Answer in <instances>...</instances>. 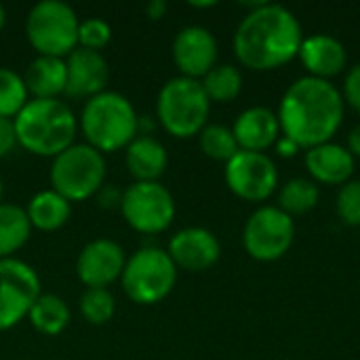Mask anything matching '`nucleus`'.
Instances as JSON below:
<instances>
[{
	"mask_svg": "<svg viewBox=\"0 0 360 360\" xmlns=\"http://www.w3.org/2000/svg\"><path fill=\"white\" fill-rule=\"evenodd\" d=\"M344 118V95L327 78L302 76L283 95L278 122L291 141L304 148L325 143Z\"/></svg>",
	"mask_w": 360,
	"mask_h": 360,
	"instance_id": "obj_1",
	"label": "nucleus"
},
{
	"mask_svg": "<svg viewBox=\"0 0 360 360\" xmlns=\"http://www.w3.org/2000/svg\"><path fill=\"white\" fill-rule=\"evenodd\" d=\"M300 19L283 4L262 2L234 32V53L251 70H270L291 61L302 46Z\"/></svg>",
	"mask_w": 360,
	"mask_h": 360,
	"instance_id": "obj_2",
	"label": "nucleus"
},
{
	"mask_svg": "<svg viewBox=\"0 0 360 360\" xmlns=\"http://www.w3.org/2000/svg\"><path fill=\"white\" fill-rule=\"evenodd\" d=\"M13 124L19 148L51 160L74 146L78 135V116L63 99H30Z\"/></svg>",
	"mask_w": 360,
	"mask_h": 360,
	"instance_id": "obj_3",
	"label": "nucleus"
},
{
	"mask_svg": "<svg viewBox=\"0 0 360 360\" xmlns=\"http://www.w3.org/2000/svg\"><path fill=\"white\" fill-rule=\"evenodd\" d=\"M78 131L84 135V143L105 156L124 150L139 135V114L129 97L105 89L84 101Z\"/></svg>",
	"mask_w": 360,
	"mask_h": 360,
	"instance_id": "obj_4",
	"label": "nucleus"
},
{
	"mask_svg": "<svg viewBox=\"0 0 360 360\" xmlns=\"http://www.w3.org/2000/svg\"><path fill=\"white\" fill-rule=\"evenodd\" d=\"M211 101L196 78H169L156 97V120L173 137L186 139L198 135L209 120Z\"/></svg>",
	"mask_w": 360,
	"mask_h": 360,
	"instance_id": "obj_5",
	"label": "nucleus"
},
{
	"mask_svg": "<svg viewBox=\"0 0 360 360\" xmlns=\"http://www.w3.org/2000/svg\"><path fill=\"white\" fill-rule=\"evenodd\" d=\"M108 162L101 152L89 143H74L51 160V188L70 202L95 198L105 186Z\"/></svg>",
	"mask_w": 360,
	"mask_h": 360,
	"instance_id": "obj_6",
	"label": "nucleus"
},
{
	"mask_svg": "<svg viewBox=\"0 0 360 360\" xmlns=\"http://www.w3.org/2000/svg\"><path fill=\"white\" fill-rule=\"evenodd\" d=\"M177 266L167 249L141 247L127 257L120 287L122 293L137 306H154L171 295L177 283Z\"/></svg>",
	"mask_w": 360,
	"mask_h": 360,
	"instance_id": "obj_7",
	"label": "nucleus"
},
{
	"mask_svg": "<svg viewBox=\"0 0 360 360\" xmlns=\"http://www.w3.org/2000/svg\"><path fill=\"white\" fill-rule=\"evenodd\" d=\"M80 17L61 0L36 2L25 15V38L36 55L65 59L78 49Z\"/></svg>",
	"mask_w": 360,
	"mask_h": 360,
	"instance_id": "obj_8",
	"label": "nucleus"
},
{
	"mask_svg": "<svg viewBox=\"0 0 360 360\" xmlns=\"http://www.w3.org/2000/svg\"><path fill=\"white\" fill-rule=\"evenodd\" d=\"M120 215L137 234L154 236L169 230L175 219V198L160 181H133L122 190Z\"/></svg>",
	"mask_w": 360,
	"mask_h": 360,
	"instance_id": "obj_9",
	"label": "nucleus"
},
{
	"mask_svg": "<svg viewBox=\"0 0 360 360\" xmlns=\"http://www.w3.org/2000/svg\"><path fill=\"white\" fill-rule=\"evenodd\" d=\"M40 293V276L27 262L0 259V333L25 321Z\"/></svg>",
	"mask_w": 360,
	"mask_h": 360,
	"instance_id": "obj_10",
	"label": "nucleus"
},
{
	"mask_svg": "<svg viewBox=\"0 0 360 360\" xmlns=\"http://www.w3.org/2000/svg\"><path fill=\"white\" fill-rule=\"evenodd\" d=\"M295 238L293 217L281 207H259L251 213L243 230V243L251 257L259 262H274L283 257Z\"/></svg>",
	"mask_w": 360,
	"mask_h": 360,
	"instance_id": "obj_11",
	"label": "nucleus"
},
{
	"mask_svg": "<svg viewBox=\"0 0 360 360\" xmlns=\"http://www.w3.org/2000/svg\"><path fill=\"white\" fill-rule=\"evenodd\" d=\"M226 184L236 196L257 202L276 190L278 171L268 154L238 150L226 162Z\"/></svg>",
	"mask_w": 360,
	"mask_h": 360,
	"instance_id": "obj_12",
	"label": "nucleus"
},
{
	"mask_svg": "<svg viewBox=\"0 0 360 360\" xmlns=\"http://www.w3.org/2000/svg\"><path fill=\"white\" fill-rule=\"evenodd\" d=\"M127 264L122 245L112 238H95L86 243L76 257V278L86 289H108L118 283Z\"/></svg>",
	"mask_w": 360,
	"mask_h": 360,
	"instance_id": "obj_13",
	"label": "nucleus"
},
{
	"mask_svg": "<svg viewBox=\"0 0 360 360\" xmlns=\"http://www.w3.org/2000/svg\"><path fill=\"white\" fill-rule=\"evenodd\" d=\"M171 55L179 76L200 80L217 65V40L205 25H186L175 34Z\"/></svg>",
	"mask_w": 360,
	"mask_h": 360,
	"instance_id": "obj_14",
	"label": "nucleus"
},
{
	"mask_svg": "<svg viewBox=\"0 0 360 360\" xmlns=\"http://www.w3.org/2000/svg\"><path fill=\"white\" fill-rule=\"evenodd\" d=\"M167 253L177 270L205 272L217 264L221 255V245L211 230L190 226L171 236Z\"/></svg>",
	"mask_w": 360,
	"mask_h": 360,
	"instance_id": "obj_15",
	"label": "nucleus"
},
{
	"mask_svg": "<svg viewBox=\"0 0 360 360\" xmlns=\"http://www.w3.org/2000/svg\"><path fill=\"white\" fill-rule=\"evenodd\" d=\"M65 68H68L65 97L86 101L105 91L110 80V65L101 53L78 46L65 57Z\"/></svg>",
	"mask_w": 360,
	"mask_h": 360,
	"instance_id": "obj_16",
	"label": "nucleus"
},
{
	"mask_svg": "<svg viewBox=\"0 0 360 360\" xmlns=\"http://www.w3.org/2000/svg\"><path fill=\"white\" fill-rule=\"evenodd\" d=\"M281 122L278 116L266 105H253L238 114L232 124V133L240 150L264 152L278 139Z\"/></svg>",
	"mask_w": 360,
	"mask_h": 360,
	"instance_id": "obj_17",
	"label": "nucleus"
},
{
	"mask_svg": "<svg viewBox=\"0 0 360 360\" xmlns=\"http://www.w3.org/2000/svg\"><path fill=\"white\" fill-rule=\"evenodd\" d=\"M297 55L302 57L304 65L310 70V76L327 78V80L329 76L340 74L348 59L344 42L331 34H312L304 38Z\"/></svg>",
	"mask_w": 360,
	"mask_h": 360,
	"instance_id": "obj_18",
	"label": "nucleus"
},
{
	"mask_svg": "<svg viewBox=\"0 0 360 360\" xmlns=\"http://www.w3.org/2000/svg\"><path fill=\"white\" fill-rule=\"evenodd\" d=\"M169 165L167 148L152 135H137L124 148V167L133 181H158Z\"/></svg>",
	"mask_w": 360,
	"mask_h": 360,
	"instance_id": "obj_19",
	"label": "nucleus"
},
{
	"mask_svg": "<svg viewBox=\"0 0 360 360\" xmlns=\"http://www.w3.org/2000/svg\"><path fill=\"white\" fill-rule=\"evenodd\" d=\"M306 167L310 175L325 184H346L354 173V156L348 148L325 141L306 152Z\"/></svg>",
	"mask_w": 360,
	"mask_h": 360,
	"instance_id": "obj_20",
	"label": "nucleus"
},
{
	"mask_svg": "<svg viewBox=\"0 0 360 360\" xmlns=\"http://www.w3.org/2000/svg\"><path fill=\"white\" fill-rule=\"evenodd\" d=\"M30 99H61L68 84L65 59L36 55L23 74Z\"/></svg>",
	"mask_w": 360,
	"mask_h": 360,
	"instance_id": "obj_21",
	"label": "nucleus"
},
{
	"mask_svg": "<svg viewBox=\"0 0 360 360\" xmlns=\"http://www.w3.org/2000/svg\"><path fill=\"white\" fill-rule=\"evenodd\" d=\"M25 215L30 219L32 230L38 232H57L61 230L72 217V202L57 194L53 188L36 192L27 205Z\"/></svg>",
	"mask_w": 360,
	"mask_h": 360,
	"instance_id": "obj_22",
	"label": "nucleus"
},
{
	"mask_svg": "<svg viewBox=\"0 0 360 360\" xmlns=\"http://www.w3.org/2000/svg\"><path fill=\"white\" fill-rule=\"evenodd\" d=\"M25 321L40 335L57 338L70 327L72 312H70V306L63 297H59L55 293H40V297L34 302Z\"/></svg>",
	"mask_w": 360,
	"mask_h": 360,
	"instance_id": "obj_23",
	"label": "nucleus"
},
{
	"mask_svg": "<svg viewBox=\"0 0 360 360\" xmlns=\"http://www.w3.org/2000/svg\"><path fill=\"white\" fill-rule=\"evenodd\" d=\"M32 236V226L23 207L0 202V259L15 257Z\"/></svg>",
	"mask_w": 360,
	"mask_h": 360,
	"instance_id": "obj_24",
	"label": "nucleus"
},
{
	"mask_svg": "<svg viewBox=\"0 0 360 360\" xmlns=\"http://www.w3.org/2000/svg\"><path fill=\"white\" fill-rule=\"evenodd\" d=\"M209 101H232L238 97L243 89V74L232 63H217L213 70H209L200 80Z\"/></svg>",
	"mask_w": 360,
	"mask_h": 360,
	"instance_id": "obj_25",
	"label": "nucleus"
},
{
	"mask_svg": "<svg viewBox=\"0 0 360 360\" xmlns=\"http://www.w3.org/2000/svg\"><path fill=\"white\" fill-rule=\"evenodd\" d=\"M319 198H321V190L316 181L306 179V177L289 179L281 188V194H278L281 209L287 215H302V213L312 211L319 205Z\"/></svg>",
	"mask_w": 360,
	"mask_h": 360,
	"instance_id": "obj_26",
	"label": "nucleus"
},
{
	"mask_svg": "<svg viewBox=\"0 0 360 360\" xmlns=\"http://www.w3.org/2000/svg\"><path fill=\"white\" fill-rule=\"evenodd\" d=\"M198 143L205 156L213 160H221V162H228L240 150L232 129L226 124H217V122H211V124L207 122V127L198 133Z\"/></svg>",
	"mask_w": 360,
	"mask_h": 360,
	"instance_id": "obj_27",
	"label": "nucleus"
},
{
	"mask_svg": "<svg viewBox=\"0 0 360 360\" xmlns=\"http://www.w3.org/2000/svg\"><path fill=\"white\" fill-rule=\"evenodd\" d=\"M30 101L23 76L11 68H0V118H15Z\"/></svg>",
	"mask_w": 360,
	"mask_h": 360,
	"instance_id": "obj_28",
	"label": "nucleus"
},
{
	"mask_svg": "<svg viewBox=\"0 0 360 360\" xmlns=\"http://www.w3.org/2000/svg\"><path fill=\"white\" fill-rule=\"evenodd\" d=\"M78 310L89 325L101 327L114 319L116 297L110 289H84L78 300Z\"/></svg>",
	"mask_w": 360,
	"mask_h": 360,
	"instance_id": "obj_29",
	"label": "nucleus"
},
{
	"mask_svg": "<svg viewBox=\"0 0 360 360\" xmlns=\"http://www.w3.org/2000/svg\"><path fill=\"white\" fill-rule=\"evenodd\" d=\"M110 40H112V27L105 19H101V17L80 19V25H78V46L80 49L101 53V49H105L110 44Z\"/></svg>",
	"mask_w": 360,
	"mask_h": 360,
	"instance_id": "obj_30",
	"label": "nucleus"
},
{
	"mask_svg": "<svg viewBox=\"0 0 360 360\" xmlns=\"http://www.w3.org/2000/svg\"><path fill=\"white\" fill-rule=\"evenodd\" d=\"M338 213L346 224L360 226V179H348L340 188Z\"/></svg>",
	"mask_w": 360,
	"mask_h": 360,
	"instance_id": "obj_31",
	"label": "nucleus"
},
{
	"mask_svg": "<svg viewBox=\"0 0 360 360\" xmlns=\"http://www.w3.org/2000/svg\"><path fill=\"white\" fill-rule=\"evenodd\" d=\"M344 95L348 103L360 112V63L348 70L346 80H344Z\"/></svg>",
	"mask_w": 360,
	"mask_h": 360,
	"instance_id": "obj_32",
	"label": "nucleus"
},
{
	"mask_svg": "<svg viewBox=\"0 0 360 360\" xmlns=\"http://www.w3.org/2000/svg\"><path fill=\"white\" fill-rule=\"evenodd\" d=\"M17 148L15 124L11 118H0V158H6Z\"/></svg>",
	"mask_w": 360,
	"mask_h": 360,
	"instance_id": "obj_33",
	"label": "nucleus"
},
{
	"mask_svg": "<svg viewBox=\"0 0 360 360\" xmlns=\"http://www.w3.org/2000/svg\"><path fill=\"white\" fill-rule=\"evenodd\" d=\"M95 200L101 209H120V200H122V192H118L114 186H103L97 194Z\"/></svg>",
	"mask_w": 360,
	"mask_h": 360,
	"instance_id": "obj_34",
	"label": "nucleus"
},
{
	"mask_svg": "<svg viewBox=\"0 0 360 360\" xmlns=\"http://www.w3.org/2000/svg\"><path fill=\"white\" fill-rule=\"evenodd\" d=\"M167 8H169V4H167L165 0H152V2H148V4H146V15H148L150 19L158 21V19H162V17H165Z\"/></svg>",
	"mask_w": 360,
	"mask_h": 360,
	"instance_id": "obj_35",
	"label": "nucleus"
},
{
	"mask_svg": "<svg viewBox=\"0 0 360 360\" xmlns=\"http://www.w3.org/2000/svg\"><path fill=\"white\" fill-rule=\"evenodd\" d=\"M348 150L352 156H360V122L348 133Z\"/></svg>",
	"mask_w": 360,
	"mask_h": 360,
	"instance_id": "obj_36",
	"label": "nucleus"
},
{
	"mask_svg": "<svg viewBox=\"0 0 360 360\" xmlns=\"http://www.w3.org/2000/svg\"><path fill=\"white\" fill-rule=\"evenodd\" d=\"M297 148H300V146H297L295 141H291L289 137H285V135H283V137L278 139V152H281V154H285V156L293 154V152H295Z\"/></svg>",
	"mask_w": 360,
	"mask_h": 360,
	"instance_id": "obj_37",
	"label": "nucleus"
},
{
	"mask_svg": "<svg viewBox=\"0 0 360 360\" xmlns=\"http://www.w3.org/2000/svg\"><path fill=\"white\" fill-rule=\"evenodd\" d=\"M4 25H6V11H4V6L0 4V32L4 30Z\"/></svg>",
	"mask_w": 360,
	"mask_h": 360,
	"instance_id": "obj_38",
	"label": "nucleus"
},
{
	"mask_svg": "<svg viewBox=\"0 0 360 360\" xmlns=\"http://www.w3.org/2000/svg\"><path fill=\"white\" fill-rule=\"evenodd\" d=\"M192 6H196V8H207V6H215V2L211 0V2H192Z\"/></svg>",
	"mask_w": 360,
	"mask_h": 360,
	"instance_id": "obj_39",
	"label": "nucleus"
},
{
	"mask_svg": "<svg viewBox=\"0 0 360 360\" xmlns=\"http://www.w3.org/2000/svg\"><path fill=\"white\" fill-rule=\"evenodd\" d=\"M2 190H4V181H2V175H0V202H2Z\"/></svg>",
	"mask_w": 360,
	"mask_h": 360,
	"instance_id": "obj_40",
	"label": "nucleus"
}]
</instances>
